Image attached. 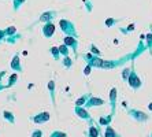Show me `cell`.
<instances>
[{"mask_svg":"<svg viewBox=\"0 0 152 137\" xmlns=\"http://www.w3.org/2000/svg\"><path fill=\"white\" fill-rule=\"evenodd\" d=\"M30 137H42V132L40 129H36L32 132V136Z\"/></svg>","mask_w":152,"mask_h":137,"instance_id":"obj_18","label":"cell"},{"mask_svg":"<svg viewBox=\"0 0 152 137\" xmlns=\"http://www.w3.org/2000/svg\"><path fill=\"white\" fill-rule=\"evenodd\" d=\"M111 121H113V115H107V116H100L99 118V125H102V126H108L111 123Z\"/></svg>","mask_w":152,"mask_h":137,"instance_id":"obj_9","label":"cell"},{"mask_svg":"<svg viewBox=\"0 0 152 137\" xmlns=\"http://www.w3.org/2000/svg\"><path fill=\"white\" fill-rule=\"evenodd\" d=\"M74 114L78 116V118H81V119H85V121H88V122H92V116H91L89 111L85 108V107H77V105H75Z\"/></svg>","mask_w":152,"mask_h":137,"instance_id":"obj_3","label":"cell"},{"mask_svg":"<svg viewBox=\"0 0 152 137\" xmlns=\"http://www.w3.org/2000/svg\"><path fill=\"white\" fill-rule=\"evenodd\" d=\"M127 115L130 116L132 119H134L136 122H140V123H145L149 119L148 114L142 113L141 110H137V108H129L127 110Z\"/></svg>","mask_w":152,"mask_h":137,"instance_id":"obj_1","label":"cell"},{"mask_svg":"<svg viewBox=\"0 0 152 137\" xmlns=\"http://www.w3.org/2000/svg\"><path fill=\"white\" fill-rule=\"evenodd\" d=\"M34 123H44L47 121H50V113H39L32 118Z\"/></svg>","mask_w":152,"mask_h":137,"instance_id":"obj_6","label":"cell"},{"mask_svg":"<svg viewBox=\"0 0 152 137\" xmlns=\"http://www.w3.org/2000/svg\"><path fill=\"white\" fill-rule=\"evenodd\" d=\"M114 22H115L114 19H107V21H106V25H107V26H113Z\"/></svg>","mask_w":152,"mask_h":137,"instance_id":"obj_19","label":"cell"},{"mask_svg":"<svg viewBox=\"0 0 152 137\" xmlns=\"http://www.w3.org/2000/svg\"><path fill=\"white\" fill-rule=\"evenodd\" d=\"M104 100L100 97H93V96H89L86 103H85V108H92V107H99V105L104 104Z\"/></svg>","mask_w":152,"mask_h":137,"instance_id":"obj_4","label":"cell"},{"mask_svg":"<svg viewBox=\"0 0 152 137\" xmlns=\"http://www.w3.org/2000/svg\"><path fill=\"white\" fill-rule=\"evenodd\" d=\"M84 73H85V74H89V73H91V69H89V66L86 67V69H85V71H84Z\"/></svg>","mask_w":152,"mask_h":137,"instance_id":"obj_22","label":"cell"},{"mask_svg":"<svg viewBox=\"0 0 152 137\" xmlns=\"http://www.w3.org/2000/svg\"><path fill=\"white\" fill-rule=\"evenodd\" d=\"M50 137H67V133H64V132H60V130H55L51 133Z\"/></svg>","mask_w":152,"mask_h":137,"instance_id":"obj_12","label":"cell"},{"mask_svg":"<svg viewBox=\"0 0 152 137\" xmlns=\"http://www.w3.org/2000/svg\"><path fill=\"white\" fill-rule=\"evenodd\" d=\"M127 82H129V85H130L132 89H134V91H137V89L141 88V80H140V77H138L137 74H136L134 69H133V66H132V71L130 74H129V78H127Z\"/></svg>","mask_w":152,"mask_h":137,"instance_id":"obj_2","label":"cell"},{"mask_svg":"<svg viewBox=\"0 0 152 137\" xmlns=\"http://www.w3.org/2000/svg\"><path fill=\"white\" fill-rule=\"evenodd\" d=\"M104 137H122V136L108 125V126H106V130H104Z\"/></svg>","mask_w":152,"mask_h":137,"instance_id":"obj_8","label":"cell"},{"mask_svg":"<svg viewBox=\"0 0 152 137\" xmlns=\"http://www.w3.org/2000/svg\"><path fill=\"white\" fill-rule=\"evenodd\" d=\"M64 42H66V44H70L71 47H75V44H77V42H75V40L71 39V37H66V39H64Z\"/></svg>","mask_w":152,"mask_h":137,"instance_id":"obj_17","label":"cell"},{"mask_svg":"<svg viewBox=\"0 0 152 137\" xmlns=\"http://www.w3.org/2000/svg\"><path fill=\"white\" fill-rule=\"evenodd\" d=\"M89 96H91V95H84V96H81L80 99H77V102H75V105H77V107H84Z\"/></svg>","mask_w":152,"mask_h":137,"instance_id":"obj_10","label":"cell"},{"mask_svg":"<svg viewBox=\"0 0 152 137\" xmlns=\"http://www.w3.org/2000/svg\"><path fill=\"white\" fill-rule=\"evenodd\" d=\"M53 88H55V82L53 81H50V84H48V89L51 92V97H52V102L55 103V95H53Z\"/></svg>","mask_w":152,"mask_h":137,"instance_id":"obj_13","label":"cell"},{"mask_svg":"<svg viewBox=\"0 0 152 137\" xmlns=\"http://www.w3.org/2000/svg\"><path fill=\"white\" fill-rule=\"evenodd\" d=\"M4 118L8 121V122H11V123H15V118H14V115H12V113H10V111H4Z\"/></svg>","mask_w":152,"mask_h":137,"instance_id":"obj_11","label":"cell"},{"mask_svg":"<svg viewBox=\"0 0 152 137\" xmlns=\"http://www.w3.org/2000/svg\"><path fill=\"white\" fill-rule=\"evenodd\" d=\"M53 30H55V26H53L52 23H50V25H48V26L45 28V36H48V37H50V36L53 33Z\"/></svg>","mask_w":152,"mask_h":137,"instance_id":"obj_14","label":"cell"},{"mask_svg":"<svg viewBox=\"0 0 152 137\" xmlns=\"http://www.w3.org/2000/svg\"><path fill=\"white\" fill-rule=\"evenodd\" d=\"M60 51H62V53L67 55V48H66V47H62V48H60Z\"/></svg>","mask_w":152,"mask_h":137,"instance_id":"obj_21","label":"cell"},{"mask_svg":"<svg viewBox=\"0 0 152 137\" xmlns=\"http://www.w3.org/2000/svg\"><path fill=\"white\" fill-rule=\"evenodd\" d=\"M148 110H149V111H152V102L148 104Z\"/></svg>","mask_w":152,"mask_h":137,"instance_id":"obj_23","label":"cell"},{"mask_svg":"<svg viewBox=\"0 0 152 137\" xmlns=\"http://www.w3.org/2000/svg\"><path fill=\"white\" fill-rule=\"evenodd\" d=\"M148 47H152V34H148Z\"/></svg>","mask_w":152,"mask_h":137,"instance_id":"obj_20","label":"cell"},{"mask_svg":"<svg viewBox=\"0 0 152 137\" xmlns=\"http://www.w3.org/2000/svg\"><path fill=\"white\" fill-rule=\"evenodd\" d=\"M149 137H152V133H151V134H149Z\"/></svg>","mask_w":152,"mask_h":137,"instance_id":"obj_24","label":"cell"},{"mask_svg":"<svg viewBox=\"0 0 152 137\" xmlns=\"http://www.w3.org/2000/svg\"><path fill=\"white\" fill-rule=\"evenodd\" d=\"M130 71H132V67H127V69H125L124 74H122V77H124V80H125V81H127V78H129V74H130Z\"/></svg>","mask_w":152,"mask_h":137,"instance_id":"obj_16","label":"cell"},{"mask_svg":"<svg viewBox=\"0 0 152 137\" xmlns=\"http://www.w3.org/2000/svg\"><path fill=\"white\" fill-rule=\"evenodd\" d=\"M102 63H103V60L100 59V58H93V56H92V64H93V66L102 67Z\"/></svg>","mask_w":152,"mask_h":137,"instance_id":"obj_15","label":"cell"},{"mask_svg":"<svg viewBox=\"0 0 152 137\" xmlns=\"http://www.w3.org/2000/svg\"><path fill=\"white\" fill-rule=\"evenodd\" d=\"M110 105H111V115L115 114V107H117V88H113L110 91Z\"/></svg>","mask_w":152,"mask_h":137,"instance_id":"obj_5","label":"cell"},{"mask_svg":"<svg viewBox=\"0 0 152 137\" xmlns=\"http://www.w3.org/2000/svg\"><path fill=\"white\" fill-rule=\"evenodd\" d=\"M100 136V129L93 125V121L89 122V130H88V137H99Z\"/></svg>","mask_w":152,"mask_h":137,"instance_id":"obj_7","label":"cell"}]
</instances>
